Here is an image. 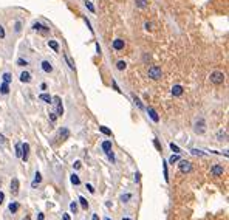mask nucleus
I'll return each instance as SVG.
<instances>
[{
	"mask_svg": "<svg viewBox=\"0 0 229 220\" xmlns=\"http://www.w3.org/2000/svg\"><path fill=\"white\" fill-rule=\"evenodd\" d=\"M209 79H210V82H212V84L220 85V84L224 82V73H223V71H212L210 76H209Z\"/></svg>",
	"mask_w": 229,
	"mask_h": 220,
	"instance_id": "f257e3e1",
	"label": "nucleus"
},
{
	"mask_svg": "<svg viewBox=\"0 0 229 220\" xmlns=\"http://www.w3.org/2000/svg\"><path fill=\"white\" fill-rule=\"evenodd\" d=\"M194 130H195V133H198V135H203V133L206 132V121L203 118L197 119L195 126H194Z\"/></svg>",
	"mask_w": 229,
	"mask_h": 220,
	"instance_id": "f03ea898",
	"label": "nucleus"
},
{
	"mask_svg": "<svg viewBox=\"0 0 229 220\" xmlns=\"http://www.w3.org/2000/svg\"><path fill=\"white\" fill-rule=\"evenodd\" d=\"M51 102H54V106H56V112H54V113H56L57 116H62V115H64V106H62L61 98H59V96H54V98L51 99Z\"/></svg>",
	"mask_w": 229,
	"mask_h": 220,
	"instance_id": "7ed1b4c3",
	"label": "nucleus"
},
{
	"mask_svg": "<svg viewBox=\"0 0 229 220\" xmlns=\"http://www.w3.org/2000/svg\"><path fill=\"white\" fill-rule=\"evenodd\" d=\"M161 74H163V71H161L160 67H150V68H149V78L150 79L156 81V79L161 78Z\"/></svg>",
	"mask_w": 229,
	"mask_h": 220,
	"instance_id": "20e7f679",
	"label": "nucleus"
},
{
	"mask_svg": "<svg viewBox=\"0 0 229 220\" xmlns=\"http://www.w3.org/2000/svg\"><path fill=\"white\" fill-rule=\"evenodd\" d=\"M178 166H179V170H181L183 174H189V172H192V164H190V161L181 160Z\"/></svg>",
	"mask_w": 229,
	"mask_h": 220,
	"instance_id": "39448f33",
	"label": "nucleus"
},
{
	"mask_svg": "<svg viewBox=\"0 0 229 220\" xmlns=\"http://www.w3.org/2000/svg\"><path fill=\"white\" fill-rule=\"evenodd\" d=\"M223 172H224V168L220 166V164H214L212 169H210V174H212L214 177H220V175H223Z\"/></svg>",
	"mask_w": 229,
	"mask_h": 220,
	"instance_id": "423d86ee",
	"label": "nucleus"
},
{
	"mask_svg": "<svg viewBox=\"0 0 229 220\" xmlns=\"http://www.w3.org/2000/svg\"><path fill=\"white\" fill-rule=\"evenodd\" d=\"M28 155H30V144L28 143H23L22 144V160L26 161L28 160Z\"/></svg>",
	"mask_w": 229,
	"mask_h": 220,
	"instance_id": "0eeeda50",
	"label": "nucleus"
},
{
	"mask_svg": "<svg viewBox=\"0 0 229 220\" xmlns=\"http://www.w3.org/2000/svg\"><path fill=\"white\" fill-rule=\"evenodd\" d=\"M33 28H34L36 31H40V33H43V34H47L48 31H50V28H48V26H43L42 23H39V22H34V23H33Z\"/></svg>",
	"mask_w": 229,
	"mask_h": 220,
	"instance_id": "6e6552de",
	"label": "nucleus"
},
{
	"mask_svg": "<svg viewBox=\"0 0 229 220\" xmlns=\"http://www.w3.org/2000/svg\"><path fill=\"white\" fill-rule=\"evenodd\" d=\"M124 40L122 39H115L113 40V50H116V51H121V50H124Z\"/></svg>",
	"mask_w": 229,
	"mask_h": 220,
	"instance_id": "1a4fd4ad",
	"label": "nucleus"
},
{
	"mask_svg": "<svg viewBox=\"0 0 229 220\" xmlns=\"http://www.w3.org/2000/svg\"><path fill=\"white\" fill-rule=\"evenodd\" d=\"M57 137H59L61 140H67V138H70V130L67 129V127L59 129V132H57Z\"/></svg>",
	"mask_w": 229,
	"mask_h": 220,
	"instance_id": "9d476101",
	"label": "nucleus"
},
{
	"mask_svg": "<svg viewBox=\"0 0 229 220\" xmlns=\"http://www.w3.org/2000/svg\"><path fill=\"white\" fill-rule=\"evenodd\" d=\"M147 113H149V116L152 118V121H153V123H158V121H160V116H158V113H156L155 109L149 107V109H147Z\"/></svg>",
	"mask_w": 229,
	"mask_h": 220,
	"instance_id": "9b49d317",
	"label": "nucleus"
},
{
	"mask_svg": "<svg viewBox=\"0 0 229 220\" xmlns=\"http://www.w3.org/2000/svg\"><path fill=\"white\" fill-rule=\"evenodd\" d=\"M11 192L14 195L19 192V180H17V178H12L11 180Z\"/></svg>",
	"mask_w": 229,
	"mask_h": 220,
	"instance_id": "f8f14e48",
	"label": "nucleus"
},
{
	"mask_svg": "<svg viewBox=\"0 0 229 220\" xmlns=\"http://www.w3.org/2000/svg\"><path fill=\"white\" fill-rule=\"evenodd\" d=\"M40 65H42V70L45 71V73H51V71H53V65L48 61H42V64H40Z\"/></svg>",
	"mask_w": 229,
	"mask_h": 220,
	"instance_id": "ddd939ff",
	"label": "nucleus"
},
{
	"mask_svg": "<svg viewBox=\"0 0 229 220\" xmlns=\"http://www.w3.org/2000/svg\"><path fill=\"white\" fill-rule=\"evenodd\" d=\"M20 81L22 82H25V84H28L31 81V74L28 73V71H22L20 73Z\"/></svg>",
	"mask_w": 229,
	"mask_h": 220,
	"instance_id": "4468645a",
	"label": "nucleus"
},
{
	"mask_svg": "<svg viewBox=\"0 0 229 220\" xmlns=\"http://www.w3.org/2000/svg\"><path fill=\"white\" fill-rule=\"evenodd\" d=\"M172 95H173V96H181V95H183V87H181V85H173Z\"/></svg>",
	"mask_w": 229,
	"mask_h": 220,
	"instance_id": "2eb2a0df",
	"label": "nucleus"
},
{
	"mask_svg": "<svg viewBox=\"0 0 229 220\" xmlns=\"http://www.w3.org/2000/svg\"><path fill=\"white\" fill-rule=\"evenodd\" d=\"M64 57H65V61H67V64H68V67L71 70H74L76 67H74V61L70 57V54H67V53H64Z\"/></svg>",
	"mask_w": 229,
	"mask_h": 220,
	"instance_id": "dca6fc26",
	"label": "nucleus"
},
{
	"mask_svg": "<svg viewBox=\"0 0 229 220\" xmlns=\"http://www.w3.org/2000/svg\"><path fill=\"white\" fill-rule=\"evenodd\" d=\"M19 208H20V205L17 203V201H14V203H10V206H8V209H10V212H17L19 211Z\"/></svg>",
	"mask_w": 229,
	"mask_h": 220,
	"instance_id": "f3484780",
	"label": "nucleus"
},
{
	"mask_svg": "<svg viewBox=\"0 0 229 220\" xmlns=\"http://www.w3.org/2000/svg\"><path fill=\"white\" fill-rule=\"evenodd\" d=\"M102 150H104L105 154L111 152V141H104L102 143Z\"/></svg>",
	"mask_w": 229,
	"mask_h": 220,
	"instance_id": "a211bd4d",
	"label": "nucleus"
},
{
	"mask_svg": "<svg viewBox=\"0 0 229 220\" xmlns=\"http://www.w3.org/2000/svg\"><path fill=\"white\" fill-rule=\"evenodd\" d=\"M48 47H50L53 51H59V43H57L56 40H48Z\"/></svg>",
	"mask_w": 229,
	"mask_h": 220,
	"instance_id": "6ab92c4d",
	"label": "nucleus"
},
{
	"mask_svg": "<svg viewBox=\"0 0 229 220\" xmlns=\"http://www.w3.org/2000/svg\"><path fill=\"white\" fill-rule=\"evenodd\" d=\"M226 137H228V132H226V130H223V129H220L218 133H217V140H220V141L226 140Z\"/></svg>",
	"mask_w": 229,
	"mask_h": 220,
	"instance_id": "aec40b11",
	"label": "nucleus"
},
{
	"mask_svg": "<svg viewBox=\"0 0 229 220\" xmlns=\"http://www.w3.org/2000/svg\"><path fill=\"white\" fill-rule=\"evenodd\" d=\"M39 99H40V101H43V102H47V104H50L53 98H51L50 95H47V93H42V95L39 96Z\"/></svg>",
	"mask_w": 229,
	"mask_h": 220,
	"instance_id": "412c9836",
	"label": "nucleus"
},
{
	"mask_svg": "<svg viewBox=\"0 0 229 220\" xmlns=\"http://www.w3.org/2000/svg\"><path fill=\"white\" fill-rule=\"evenodd\" d=\"M0 93H3V95H8V93H10V85L6 82H3L0 85Z\"/></svg>",
	"mask_w": 229,
	"mask_h": 220,
	"instance_id": "4be33fe9",
	"label": "nucleus"
},
{
	"mask_svg": "<svg viewBox=\"0 0 229 220\" xmlns=\"http://www.w3.org/2000/svg\"><path fill=\"white\" fill-rule=\"evenodd\" d=\"M135 5H136L138 8H147L149 2H147V0H135Z\"/></svg>",
	"mask_w": 229,
	"mask_h": 220,
	"instance_id": "5701e85b",
	"label": "nucleus"
},
{
	"mask_svg": "<svg viewBox=\"0 0 229 220\" xmlns=\"http://www.w3.org/2000/svg\"><path fill=\"white\" fill-rule=\"evenodd\" d=\"M116 68L121 70V71L127 68V64H125V61H118V62H116Z\"/></svg>",
	"mask_w": 229,
	"mask_h": 220,
	"instance_id": "b1692460",
	"label": "nucleus"
},
{
	"mask_svg": "<svg viewBox=\"0 0 229 220\" xmlns=\"http://www.w3.org/2000/svg\"><path fill=\"white\" fill-rule=\"evenodd\" d=\"M79 203H80V206H82L84 211H87V208H88V201L85 200V197H79Z\"/></svg>",
	"mask_w": 229,
	"mask_h": 220,
	"instance_id": "393cba45",
	"label": "nucleus"
},
{
	"mask_svg": "<svg viewBox=\"0 0 229 220\" xmlns=\"http://www.w3.org/2000/svg\"><path fill=\"white\" fill-rule=\"evenodd\" d=\"M163 170H164V180L169 181V170H167V161L163 163Z\"/></svg>",
	"mask_w": 229,
	"mask_h": 220,
	"instance_id": "a878e982",
	"label": "nucleus"
},
{
	"mask_svg": "<svg viewBox=\"0 0 229 220\" xmlns=\"http://www.w3.org/2000/svg\"><path fill=\"white\" fill-rule=\"evenodd\" d=\"M99 130L102 133H104V135H107V137H111V130L110 129H107L105 126H99Z\"/></svg>",
	"mask_w": 229,
	"mask_h": 220,
	"instance_id": "bb28decb",
	"label": "nucleus"
},
{
	"mask_svg": "<svg viewBox=\"0 0 229 220\" xmlns=\"http://www.w3.org/2000/svg\"><path fill=\"white\" fill-rule=\"evenodd\" d=\"M40 181H42V177H40L39 172H36V177H34V181H33V188H36Z\"/></svg>",
	"mask_w": 229,
	"mask_h": 220,
	"instance_id": "cd10ccee",
	"label": "nucleus"
},
{
	"mask_svg": "<svg viewBox=\"0 0 229 220\" xmlns=\"http://www.w3.org/2000/svg\"><path fill=\"white\" fill-rule=\"evenodd\" d=\"M16 157L22 158V144H20V143H17V144H16Z\"/></svg>",
	"mask_w": 229,
	"mask_h": 220,
	"instance_id": "c85d7f7f",
	"label": "nucleus"
},
{
	"mask_svg": "<svg viewBox=\"0 0 229 220\" xmlns=\"http://www.w3.org/2000/svg\"><path fill=\"white\" fill-rule=\"evenodd\" d=\"M70 180H71V183H73V185H79V183H80L79 177H78L76 174H73V175H71V177H70Z\"/></svg>",
	"mask_w": 229,
	"mask_h": 220,
	"instance_id": "c756f323",
	"label": "nucleus"
},
{
	"mask_svg": "<svg viewBox=\"0 0 229 220\" xmlns=\"http://www.w3.org/2000/svg\"><path fill=\"white\" fill-rule=\"evenodd\" d=\"M17 65L26 67V65H28V61H25V59H22V57H19V59H17Z\"/></svg>",
	"mask_w": 229,
	"mask_h": 220,
	"instance_id": "7c9ffc66",
	"label": "nucleus"
},
{
	"mask_svg": "<svg viewBox=\"0 0 229 220\" xmlns=\"http://www.w3.org/2000/svg\"><path fill=\"white\" fill-rule=\"evenodd\" d=\"M170 149H172L175 154H179V152H181V149H179V147L177 146V144H173V143H170Z\"/></svg>",
	"mask_w": 229,
	"mask_h": 220,
	"instance_id": "2f4dec72",
	"label": "nucleus"
},
{
	"mask_svg": "<svg viewBox=\"0 0 229 220\" xmlns=\"http://www.w3.org/2000/svg\"><path fill=\"white\" fill-rule=\"evenodd\" d=\"M178 160H179V155H178V154H177V155H172V157L169 158V163H170V164H173L175 161H178Z\"/></svg>",
	"mask_w": 229,
	"mask_h": 220,
	"instance_id": "473e14b6",
	"label": "nucleus"
},
{
	"mask_svg": "<svg viewBox=\"0 0 229 220\" xmlns=\"http://www.w3.org/2000/svg\"><path fill=\"white\" fill-rule=\"evenodd\" d=\"M70 209H71V212H78V203H76V201L70 203Z\"/></svg>",
	"mask_w": 229,
	"mask_h": 220,
	"instance_id": "72a5a7b5",
	"label": "nucleus"
},
{
	"mask_svg": "<svg viewBox=\"0 0 229 220\" xmlns=\"http://www.w3.org/2000/svg\"><path fill=\"white\" fill-rule=\"evenodd\" d=\"M3 82H6V84L11 82V74H10V73H5V74H3Z\"/></svg>",
	"mask_w": 229,
	"mask_h": 220,
	"instance_id": "f704fd0d",
	"label": "nucleus"
},
{
	"mask_svg": "<svg viewBox=\"0 0 229 220\" xmlns=\"http://www.w3.org/2000/svg\"><path fill=\"white\" fill-rule=\"evenodd\" d=\"M85 6L88 8V11L95 12V6H93V3H91V2H85Z\"/></svg>",
	"mask_w": 229,
	"mask_h": 220,
	"instance_id": "c9c22d12",
	"label": "nucleus"
},
{
	"mask_svg": "<svg viewBox=\"0 0 229 220\" xmlns=\"http://www.w3.org/2000/svg\"><path fill=\"white\" fill-rule=\"evenodd\" d=\"M190 152L194 155H200V157H203L204 155V152H201V150H197V149H190Z\"/></svg>",
	"mask_w": 229,
	"mask_h": 220,
	"instance_id": "e433bc0d",
	"label": "nucleus"
},
{
	"mask_svg": "<svg viewBox=\"0 0 229 220\" xmlns=\"http://www.w3.org/2000/svg\"><path fill=\"white\" fill-rule=\"evenodd\" d=\"M111 85H113V88H115V90H116V92H118V93H121V88L118 87V84H116V81H115V79H113V81H111Z\"/></svg>",
	"mask_w": 229,
	"mask_h": 220,
	"instance_id": "4c0bfd02",
	"label": "nucleus"
},
{
	"mask_svg": "<svg viewBox=\"0 0 229 220\" xmlns=\"http://www.w3.org/2000/svg\"><path fill=\"white\" fill-rule=\"evenodd\" d=\"M130 199H132V194H125V195L121 197V200H122V201H129Z\"/></svg>",
	"mask_w": 229,
	"mask_h": 220,
	"instance_id": "58836bf2",
	"label": "nucleus"
},
{
	"mask_svg": "<svg viewBox=\"0 0 229 220\" xmlns=\"http://www.w3.org/2000/svg\"><path fill=\"white\" fill-rule=\"evenodd\" d=\"M133 101H135V104H136L138 107H140V109H142V104H141V101H140V99H138V98H136V96H133Z\"/></svg>",
	"mask_w": 229,
	"mask_h": 220,
	"instance_id": "ea45409f",
	"label": "nucleus"
},
{
	"mask_svg": "<svg viewBox=\"0 0 229 220\" xmlns=\"http://www.w3.org/2000/svg\"><path fill=\"white\" fill-rule=\"evenodd\" d=\"M144 26H146V30H147V31H152V28H153L152 22H146V25H144Z\"/></svg>",
	"mask_w": 229,
	"mask_h": 220,
	"instance_id": "a19ab883",
	"label": "nucleus"
},
{
	"mask_svg": "<svg viewBox=\"0 0 229 220\" xmlns=\"http://www.w3.org/2000/svg\"><path fill=\"white\" fill-rule=\"evenodd\" d=\"M0 39H5V30H3L2 25H0Z\"/></svg>",
	"mask_w": 229,
	"mask_h": 220,
	"instance_id": "79ce46f5",
	"label": "nucleus"
},
{
	"mask_svg": "<svg viewBox=\"0 0 229 220\" xmlns=\"http://www.w3.org/2000/svg\"><path fill=\"white\" fill-rule=\"evenodd\" d=\"M20 30H22V23L20 22H16V33H19Z\"/></svg>",
	"mask_w": 229,
	"mask_h": 220,
	"instance_id": "37998d69",
	"label": "nucleus"
},
{
	"mask_svg": "<svg viewBox=\"0 0 229 220\" xmlns=\"http://www.w3.org/2000/svg\"><path fill=\"white\" fill-rule=\"evenodd\" d=\"M87 189H88L90 192H91V194H95V188H93L91 185H90V183H87Z\"/></svg>",
	"mask_w": 229,
	"mask_h": 220,
	"instance_id": "c03bdc74",
	"label": "nucleus"
},
{
	"mask_svg": "<svg viewBox=\"0 0 229 220\" xmlns=\"http://www.w3.org/2000/svg\"><path fill=\"white\" fill-rule=\"evenodd\" d=\"M50 119H51V123H54V121H56V113H54V112H51V113H50Z\"/></svg>",
	"mask_w": 229,
	"mask_h": 220,
	"instance_id": "a18cd8bd",
	"label": "nucleus"
},
{
	"mask_svg": "<svg viewBox=\"0 0 229 220\" xmlns=\"http://www.w3.org/2000/svg\"><path fill=\"white\" fill-rule=\"evenodd\" d=\"M140 178H141V174H140V172H136V174H135V181L138 183V181H140Z\"/></svg>",
	"mask_w": 229,
	"mask_h": 220,
	"instance_id": "49530a36",
	"label": "nucleus"
},
{
	"mask_svg": "<svg viewBox=\"0 0 229 220\" xmlns=\"http://www.w3.org/2000/svg\"><path fill=\"white\" fill-rule=\"evenodd\" d=\"M62 220H71V219H70L68 214H64V215H62Z\"/></svg>",
	"mask_w": 229,
	"mask_h": 220,
	"instance_id": "de8ad7c7",
	"label": "nucleus"
},
{
	"mask_svg": "<svg viewBox=\"0 0 229 220\" xmlns=\"http://www.w3.org/2000/svg\"><path fill=\"white\" fill-rule=\"evenodd\" d=\"M153 144H155V146H156V147H158V149L161 150V146H160V143H158V140H153Z\"/></svg>",
	"mask_w": 229,
	"mask_h": 220,
	"instance_id": "09e8293b",
	"label": "nucleus"
},
{
	"mask_svg": "<svg viewBox=\"0 0 229 220\" xmlns=\"http://www.w3.org/2000/svg\"><path fill=\"white\" fill-rule=\"evenodd\" d=\"M96 53H98V54H101V47H99V43H96Z\"/></svg>",
	"mask_w": 229,
	"mask_h": 220,
	"instance_id": "8fccbe9b",
	"label": "nucleus"
},
{
	"mask_svg": "<svg viewBox=\"0 0 229 220\" xmlns=\"http://www.w3.org/2000/svg\"><path fill=\"white\" fill-rule=\"evenodd\" d=\"M3 199H5V194H3V192H0V205H2Z\"/></svg>",
	"mask_w": 229,
	"mask_h": 220,
	"instance_id": "3c124183",
	"label": "nucleus"
},
{
	"mask_svg": "<svg viewBox=\"0 0 229 220\" xmlns=\"http://www.w3.org/2000/svg\"><path fill=\"white\" fill-rule=\"evenodd\" d=\"M80 168V161H76L74 163V169H79Z\"/></svg>",
	"mask_w": 229,
	"mask_h": 220,
	"instance_id": "603ef678",
	"label": "nucleus"
},
{
	"mask_svg": "<svg viewBox=\"0 0 229 220\" xmlns=\"http://www.w3.org/2000/svg\"><path fill=\"white\" fill-rule=\"evenodd\" d=\"M40 88H42V90H47V84H45V82L40 84Z\"/></svg>",
	"mask_w": 229,
	"mask_h": 220,
	"instance_id": "864d4df0",
	"label": "nucleus"
},
{
	"mask_svg": "<svg viewBox=\"0 0 229 220\" xmlns=\"http://www.w3.org/2000/svg\"><path fill=\"white\" fill-rule=\"evenodd\" d=\"M37 219H39V220H43V214H39V215H37Z\"/></svg>",
	"mask_w": 229,
	"mask_h": 220,
	"instance_id": "5fc2aeb1",
	"label": "nucleus"
},
{
	"mask_svg": "<svg viewBox=\"0 0 229 220\" xmlns=\"http://www.w3.org/2000/svg\"><path fill=\"white\" fill-rule=\"evenodd\" d=\"M5 141V138H3V135H0V143H3Z\"/></svg>",
	"mask_w": 229,
	"mask_h": 220,
	"instance_id": "6e6d98bb",
	"label": "nucleus"
},
{
	"mask_svg": "<svg viewBox=\"0 0 229 220\" xmlns=\"http://www.w3.org/2000/svg\"><path fill=\"white\" fill-rule=\"evenodd\" d=\"M93 220H98V214H95V215H93Z\"/></svg>",
	"mask_w": 229,
	"mask_h": 220,
	"instance_id": "4d7b16f0",
	"label": "nucleus"
},
{
	"mask_svg": "<svg viewBox=\"0 0 229 220\" xmlns=\"http://www.w3.org/2000/svg\"><path fill=\"white\" fill-rule=\"evenodd\" d=\"M122 220H132V219H122Z\"/></svg>",
	"mask_w": 229,
	"mask_h": 220,
	"instance_id": "13d9d810",
	"label": "nucleus"
},
{
	"mask_svg": "<svg viewBox=\"0 0 229 220\" xmlns=\"http://www.w3.org/2000/svg\"><path fill=\"white\" fill-rule=\"evenodd\" d=\"M105 220H111V219H109V217H107V219H105Z\"/></svg>",
	"mask_w": 229,
	"mask_h": 220,
	"instance_id": "bf43d9fd",
	"label": "nucleus"
}]
</instances>
